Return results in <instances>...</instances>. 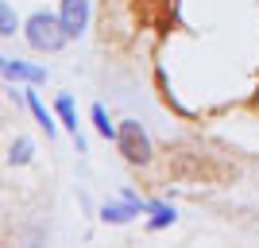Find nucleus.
Here are the masks:
<instances>
[{
    "mask_svg": "<svg viewBox=\"0 0 259 248\" xmlns=\"http://www.w3.org/2000/svg\"><path fill=\"white\" fill-rule=\"evenodd\" d=\"M23 35H27V43L35 47L39 54H54V51H62L66 47V27H62V20L54 16V12H35L31 20L23 23Z\"/></svg>",
    "mask_w": 259,
    "mask_h": 248,
    "instance_id": "1",
    "label": "nucleus"
},
{
    "mask_svg": "<svg viewBox=\"0 0 259 248\" xmlns=\"http://www.w3.org/2000/svg\"><path fill=\"white\" fill-rule=\"evenodd\" d=\"M116 148L124 151V159L143 167V163H151V140H147V132H143L140 120H124L120 124V136H116Z\"/></svg>",
    "mask_w": 259,
    "mask_h": 248,
    "instance_id": "2",
    "label": "nucleus"
},
{
    "mask_svg": "<svg viewBox=\"0 0 259 248\" xmlns=\"http://www.w3.org/2000/svg\"><path fill=\"white\" fill-rule=\"evenodd\" d=\"M58 20H62L66 35H70V39H77V35L89 27V0H62Z\"/></svg>",
    "mask_w": 259,
    "mask_h": 248,
    "instance_id": "3",
    "label": "nucleus"
},
{
    "mask_svg": "<svg viewBox=\"0 0 259 248\" xmlns=\"http://www.w3.org/2000/svg\"><path fill=\"white\" fill-rule=\"evenodd\" d=\"M143 209H147V202H140L136 194H124V202H105V205H101V221L124 225V221H132V217L143 214Z\"/></svg>",
    "mask_w": 259,
    "mask_h": 248,
    "instance_id": "4",
    "label": "nucleus"
},
{
    "mask_svg": "<svg viewBox=\"0 0 259 248\" xmlns=\"http://www.w3.org/2000/svg\"><path fill=\"white\" fill-rule=\"evenodd\" d=\"M4 78L8 82H27V86H39V82H47V70L43 66H31V62H20V58H4Z\"/></svg>",
    "mask_w": 259,
    "mask_h": 248,
    "instance_id": "5",
    "label": "nucleus"
},
{
    "mask_svg": "<svg viewBox=\"0 0 259 248\" xmlns=\"http://www.w3.org/2000/svg\"><path fill=\"white\" fill-rule=\"evenodd\" d=\"M54 113H58V120H62L66 128L74 132V140H77V151H85V144H81V136H77V117H74V101H70V97H66V93H62V97L54 101Z\"/></svg>",
    "mask_w": 259,
    "mask_h": 248,
    "instance_id": "6",
    "label": "nucleus"
},
{
    "mask_svg": "<svg viewBox=\"0 0 259 248\" xmlns=\"http://www.w3.org/2000/svg\"><path fill=\"white\" fill-rule=\"evenodd\" d=\"M27 109H31V117H35V124L47 132V136H54V117L47 113V105L39 101V93L35 89H27Z\"/></svg>",
    "mask_w": 259,
    "mask_h": 248,
    "instance_id": "7",
    "label": "nucleus"
},
{
    "mask_svg": "<svg viewBox=\"0 0 259 248\" xmlns=\"http://www.w3.org/2000/svg\"><path fill=\"white\" fill-rule=\"evenodd\" d=\"M89 117H93V128H97L101 140H116V136H120V128L112 124V120H108L105 105H93V109H89Z\"/></svg>",
    "mask_w": 259,
    "mask_h": 248,
    "instance_id": "8",
    "label": "nucleus"
},
{
    "mask_svg": "<svg viewBox=\"0 0 259 248\" xmlns=\"http://www.w3.org/2000/svg\"><path fill=\"white\" fill-rule=\"evenodd\" d=\"M147 214H155L151 221H147V229H151V233L174 225V209H170V205H162V202H147Z\"/></svg>",
    "mask_w": 259,
    "mask_h": 248,
    "instance_id": "9",
    "label": "nucleus"
},
{
    "mask_svg": "<svg viewBox=\"0 0 259 248\" xmlns=\"http://www.w3.org/2000/svg\"><path fill=\"white\" fill-rule=\"evenodd\" d=\"M31 155H35V144H31V140H23V136L8 148V163H12V167H23V163H31Z\"/></svg>",
    "mask_w": 259,
    "mask_h": 248,
    "instance_id": "10",
    "label": "nucleus"
},
{
    "mask_svg": "<svg viewBox=\"0 0 259 248\" xmlns=\"http://www.w3.org/2000/svg\"><path fill=\"white\" fill-rule=\"evenodd\" d=\"M16 27H20V16H16V8L4 0V4H0V35H4V39H12V35H16Z\"/></svg>",
    "mask_w": 259,
    "mask_h": 248,
    "instance_id": "11",
    "label": "nucleus"
}]
</instances>
